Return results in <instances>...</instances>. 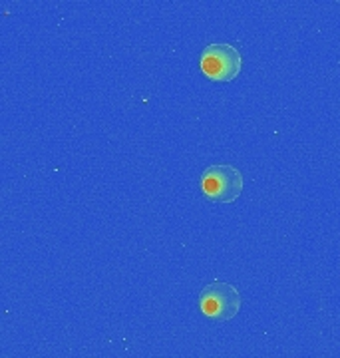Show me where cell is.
Returning <instances> with one entry per match:
<instances>
[{"label": "cell", "mask_w": 340, "mask_h": 358, "mask_svg": "<svg viewBox=\"0 0 340 358\" xmlns=\"http://www.w3.org/2000/svg\"><path fill=\"white\" fill-rule=\"evenodd\" d=\"M241 293L225 281H213L203 287L199 294V308L205 317L213 320H231L239 315Z\"/></svg>", "instance_id": "cell-2"}, {"label": "cell", "mask_w": 340, "mask_h": 358, "mask_svg": "<svg viewBox=\"0 0 340 358\" xmlns=\"http://www.w3.org/2000/svg\"><path fill=\"white\" fill-rule=\"evenodd\" d=\"M245 179L237 167L219 164L207 167L201 176V192L209 201L233 203L239 199Z\"/></svg>", "instance_id": "cell-1"}, {"label": "cell", "mask_w": 340, "mask_h": 358, "mask_svg": "<svg viewBox=\"0 0 340 358\" xmlns=\"http://www.w3.org/2000/svg\"><path fill=\"white\" fill-rule=\"evenodd\" d=\"M201 72L215 82H231L241 72V52L233 44L217 42L201 52Z\"/></svg>", "instance_id": "cell-3"}]
</instances>
